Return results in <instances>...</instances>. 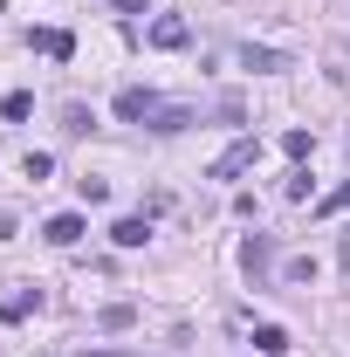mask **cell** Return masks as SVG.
Masks as SVG:
<instances>
[{"mask_svg":"<svg viewBox=\"0 0 350 357\" xmlns=\"http://www.w3.org/2000/svg\"><path fill=\"white\" fill-rule=\"evenodd\" d=\"M110 241H117V248H144V241H151V220H144V213H124V220L110 227Z\"/></svg>","mask_w":350,"mask_h":357,"instance_id":"obj_9","label":"cell"},{"mask_svg":"<svg viewBox=\"0 0 350 357\" xmlns=\"http://www.w3.org/2000/svg\"><path fill=\"white\" fill-rule=\"evenodd\" d=\"M28 42L42 48V55H55V62H69V55H76V35H69V28H35Z\"/></svg>","mask_w":350,"mask_h":357,"instance_id":"obj_6","label":"cell"},{"mask_svg":"<svg viewBox=\"0 0 350 357\" xmlns=\"http://www.w3.org/2000/svg\"><path fill=\"white\" fill-rule=\"evenodd\" d=\"M89 124H96V117H89L83 103H62V131H69V137H83Z\"/></svg>","mask_w":350,"mask_h":357,"instance_id":"obj_15","label":"cell"},{"mask_svg":"<svg viewBox=\"0 0 350 357\" xmlns=\"http://www.w3.org/2000/svg\"><path fill=\"white\" fill-rule=\"evenodd\" d=\"M241 62H248V69H261V76H282V69H296V62H289V55H282V48H241Z\"/></svg>","mask_w":350,"mask_h":357,"instance_id":"obj_7","label":"cell"},{"mask_svg":"<svg viewBox=\"0 0 350 357\" xmlns=\"http://www.w3.org/2000/svg\"><path fill=\"white\" fill-rule=\"evenodd\" d=\"M28 310H42V296H35V289H21V296H7V303H0V323H21Z\"/></svg>","mask_w":350,"mask_h":357,"instance_id":"obj_11","label":"cell"},{"mask_svg":"<svg viewBox=\"0 0 350 357\" xmlns=\"http://www.w3.org/2000/svg\"><path fill=\"white\" fill-rule=\"evenodd\" d=\"M241 268H248V275H254V289H261L268 268H275V241H268V234H248V248H241Z\"/></svg>","mask_w":350,"mask_h":357,"instance_id":"obj_3","label":"cell"},{"mask_svg":"<svg viewBox=\"0 0 350 357\" xmlns=\"http://www.w3.org/2000/svg\"><path fill=\"white\" fill-rule=\"evenodd\" d=\"M282 275H289V282H316V261H309V255H296V261L282 268Z\"/></svg>","mask_w":350,"mask_h":357,"instance_id":"obj_18","label":"cell"},{"mask_svg":"<svg viewBox=\"0 0 350 357\" xmlns=\"http://www.w3.org/2000/svg\"><path fill=\"white\" fill-rule=\"evenodd\" d=\"M185 42H192V28H185L178 14H158V21H151V48H185Z\"/></svg>","mask_w":350,"mask_h":357,"instance_id":"obj_5","label":"cell"},{"mask_svg":"<svg viewBox=\"0 0 350 357\" xmlns=\"http://www.w3.org/2000/svg\"><path fill=\"white\" fill-rule=\"evenodd\" d=\"M344 275H350V234H344Z\"/></svg>","mask_w":350,"mask_h":357,"instance_id":"obj_20","label":"cell"},{"mask_svg":"<svg viewBox=\"0 0 350 357\" xmlns=\"http://www.w3.org/2000/svg\"><path fill=\"white\" fill-rule=\"evenodd\" d=\"M254 158H261V137H234V144L213 158V178H241V172H254Z\"/></svg>","mask_w":350,"mask_h":357,"instance_id":"obj_1","label":"cell"},{"mask_svg":"<svg viewBox=\"0 0 350 357\" xmlns=\"http://www.w3.org/2000/svg\"><path fill=\"white\" fill-rule=\"evenodd\" d=\"M144 124H151V131H165V137H172V131H185V124H199V110H192V103H165V96H158Z\"/></svg>","mask_w":350,"mask_h":357,"instance_id":"obj_2","label":"cell"},{"mask_svg":"<svg viewBox=\"0 0 350 357\" xmlns=\"http://www.w3.org/2000/svg\"><path fill=\"white\" fill-rule=\"evenodd\" d=\"M344 206H350V185H337V192L323 199V213H344Z\"/></svg>","mask_w":350,"mask_h":357,"instance_id":"obj_19","label":"cell"},{"mask_svg":"<svg viewBox=\"0 0 350 357\" xmlns=\"http://www.w3.org/2000/svg\"><path fill=\"white\" fill-rule=\"evenodd\" d=\"M76 192H83V199H89V206H103V199H110V178H76Z\"/></svg>","mask_w":350,"mask_h":357,"instance_id":"obj_16","label":"cell"},{"mask_svg":"<svg viewBox=\"0 0 350 357\" xmlns=\"http://www.w3.org/2000/svg\"><path fill=\"white\" fill-rule=\"evenodd\" d=\"M21 172H28V178H48V172H55V158H48V151H28V158H21Z\"/></svg>","mask_w":350,"mask_h":357,"instance_id":"obj_17","label":"cell"},{"mask_svg":"<svg viewBox=\"0 0 350 357\" xmlns=\"http://www.w3.org/2000/svg\"><path fill=\"white\" fill-rule=\"evenodd\" d=\"M83 357H124V351H83Z\"/></svg>","mask_w":350,"mask_h":357,"instance_id":"obj_21","label":"cell"},{"mask_svg":"<svg viewBox=\"0 0 350 357\" xmlns=\"http://www.w3.org/2000/svg\"><path fill=\"white\" fill-rule=\"evenodd\" d=\"M0 117H7V124H28V117H35V96H28V89H14V96L0 103Z\"/></svg>","mask_w":350,"mask_h":357,"instance_id":"obj_12","label":"cell"},{"mask_svg":"<svg viewBox=\"0 0 350 357\" xmlns=\"http://www.w3.org/2000/svg\"><path fill=\"white\" fill-rule=\"evenodd\" d=\"M96 323H103V330H131L137 310H131V303H110V310H96Z\"/></svg>","mask_w":350,"mask_h":357,"instance_id":"obj_13","label":"cell"},{"mask_svg":"<svg viewBox=\"0 0 350 357\" xmlns=\"http://www.w3.org/2000/svg\"><path fill=\"white\" fill-rule=\"evenodd\" d=\"M151 103H158L151 89H117V117H124V124H144V117H151Z\"/></svg>","mask_w":350,"mask_h":357,"instance_id":"obj_8","label":"cell"},{"mask_svg":"<svg viewBox=\"0 0 350 357\" xmlns=\"http://www.w3.org/2000/svg\"><path fill=\"white\" fill-rule=\"evenodd\" d=\"M254 351H261V357H282V351H289V330H282V323H261V330H254Z\"/></svg>","mask_w":350,"mask_h":357,"instance_id":"obj_10","label":"cell"},{"mask_svg":"<svg viewBox=\"0 0 350 357\" xmlns=\"http://www.w3.org/2000/svg\"><path fill=\"white\" fill-rule=\"evenodd\" d=\"M83 234H89V227H83V213H55V220L42 227V241H48V248H76Z\"/></svg>","mask_w":350,"mask_h":357,"instance_id":"obj_4","label":"cell"},{"mask_svg":"<svg viewBox=\"0 0 350 357\" xmlns=\"http://www.w3.org/2000/svg\"><path fill=\"white\" fill-rule=\"evenodd\" d=\"M282 151H289V158H309V151H316V131H303V124L282 131Z\"/></svg>","mask_w":350,"mask_h":357,"instance_id":"obj_14","label":"cell"}]
</instances>
